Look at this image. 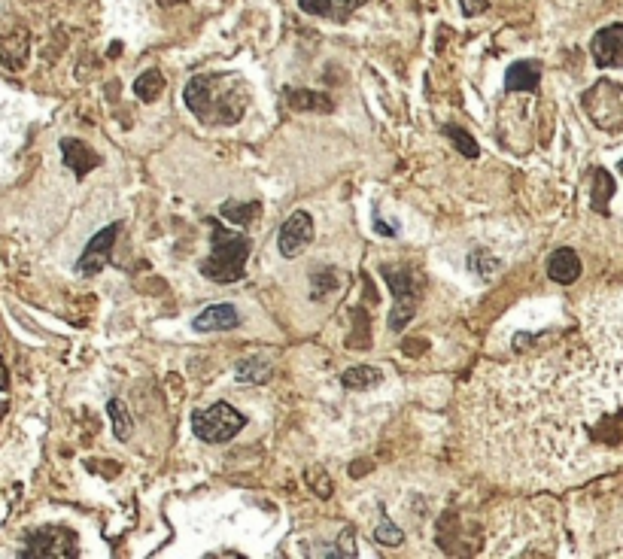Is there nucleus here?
I'll list each match as a JSON object with an SVG mask.
<instances>
[{
    "label": "nucleus",
    "mask_w": 623,
    "mask_h": 559,
    "mask_svg": "<svg viewBox=\"0 0 623 559\" xmlns=\"http://www.w3.org/2000/svg\"><path fill=\"white\" fill-rule=\"evenodd\" d=\"M462 426L481 468L523 490L566 487L584 477L590 450L623 444V411L605 402L596 368L575 350L538 347L481 368L462 395Z\"/></svg>",
    "instance_id": "1"
},
{
    "label": "nucleus",
    "mask_w": 623,
    "mask_h": 559,
    "mask_svg": "<svg viewBox=\"0 0 623 559\" xmlns=\"http://www.w3.org/2000/svg\"><path fill=\"white\" fill-rule=\"evenodd\" d=\"M186 107L204 125H238L250 107V89L238 73H198L186 83Z\"/></svg>",
    "instance_id": "2"
},
{
    "label": "nucleus",
    "mask_w": 623,
    "mask_h": 559,
    "mask_svg": "<svg viewBox=\"0 0 623 559\" xmlns=\"http://www.w3.org/2000/svg\"><path fill=\"white\" fill-rule=\"evenodd\" d=\"M250 237L244 231H231L222 222H213V253L201 262V274L213 283H238L250 259Z\"/></svg>",
    "instance_id": "3"
},
{
    "label": "nucleus",
    "mask_w": 623,
    "mask_h": 559,
    "mask_svg": "<svg viewBox=\"0 0 623 559\" xmlns=\"http://www.w3.org/2000/svg\"><path fill=\"white\" fill-rule=\"evenodd\" d=\"M380 274H383L389 292H393V298H396L393 310H389V329L402 332L417 313V301L423 295V280L408 265H383Z\"/></svg>",
    "instance_id": "4"
},
{
    "label": "nucleus",
    "mask_w": 623,
    "mask_h": 559,
    "mask_svg": "<svg viewBox=\"0 0 623 559\" xmlns=\"http://www.w3.org/2000/svg\"><path fill=\"white\" fill-rule=\"evenodd\" d=\"M189 423H192L195 438H201L204 444H225L241 435V429L247 426V417L231 408L228 402H216L204 411H192Z\"/></svg>",
    "instance_id": "5"
},
{
    "label": "nucleus",
    "mask_w": 623,
    "mask_h": 559,
    "mask_svg": "<svg viewBox=\"0 0 623 559\" xmlns=\"http://www.w3.org/2000/svg\"><path fill=\"white\" fill-rule=\"evenodd\" d=\"M22 559H76L80 556V538L67 526H40L25 535Z\"/></svg>",
    "instance_id": "6"
},
{
    "label": "nucleus",
    "mask_w": 623,
    "mask_h": 559,
    "mask_svg": "<svg viewBox=\"0 0 623 559\" xmlns=\"http://www.w3.org/2000/svg\"><path fill=\"white\" fill-rule=\"evenodd\" d=\"M581 107L593 119L596 128L602 131L623 128V86L611 83V79H599L593 89H587L581 98Z\"/></svg>",
    "instance_id": "7"
},
{
    "label": "nucleus",
    "mask_w": 623,
    "mask_h": 559,
    "mask_svg": "<svg viewBox=\"0 0 623 559\" xmlns=\"http://www.w3.org/2000/svg\"><path fill=\"white\" fill-rule=\"evenodd\" d=\"M119 231H122V225H119V222H113V225H107L104 231H98V234L92 237V241H89V247L83 250L80 262H76V271H80L83 277H95V274H101V271L110 265L113 244H116Z\"/></svg>",
    "instance_id": "8"
},
{
    "label": "nucleus",
    "mask_w": 623,
    "mask_h": 559,
    "mask_svg": "<svg viewBox=\"0 0 623 559\" xmlns=\"http://www.w3.org/2000/svg\"><path fill=\"white\" fill-rule=\"evenodd\" d=\"M310 241H314V219H310V213H304V210H295V213L283 222L280 237H277L280 256L295 259L298 253H304V250L310 247Z\"/></svg>",
    "instance_id": "9"
},
{
    "label": "nucleus",
    "mask_w": 623,
    "mask_h": 559,
    "mask_svg": "<svg viewBox=\"0 0 623 559\" xmlns=\"http://www.w3.org/2000/svg\"><path fill=\"white\" fill-rule=\"evenodd\" d=\"M590 52L599 67H623V25H608L596 31Z\"/></svg>",
    "instance_id": "10"
},
{
    "label": "nucleus",
    "mask_w": 623,
    "mask_h": 559,
    "mask_svg": "<svg viewBox=\"0 0 623 559\" xmlns=\"http://www.w3.org/2000/svg\"><path fill=\"white\" fill-rule=\"evenodd\" d=\"M31 52V37L28 28L13 25L7 31H0V61H4L10 70H22Z\"/></svg>",
    "instance_id": "11"
},
{
    "label": "nucleus",
    "mask_w": 623,
    "mask_h": 559,
    "mask_svg": "<svg viewBox=\"0 0 623 559\" xmlns=\"http://www.w3.org/2000/svg\"><path fill=\"white\" fill-rule=\"evenodd\" d=\"M238 323H241V313L235 304H210L192 319V329L195 332H228V329H238Z\"/></svg>",
    "instance_id": "12"
},
{
    "label": "nucleus",
    "mask_w": 623,
    "mask_h": 559,
    "mask_svg": "<svg viewBox=\"0 0 623 559\" xmlns=\"http://www.w3.org/2000/svg\"><path fill=\"white\" fill-rule=\"evenodd\" d=\"M61 155H64V165L76 174V177H86L89 171H95L101 165V158L98 152H92L83 140H76V137H64L61 140Z\"/></svg>",
    "instance_id": "13"
},
{
    "label": "nucleus",
    "mask_w": 623,
    "mask_h": 559,
    "mask_svg": "<svg viewBox=\"0 0 623 559\" xmlns=\"http://www.w3.org/2000/svg\"><path fill=\"white\" fill-rule=\"evenodd\" d=\"M538 83H541V61H532V58L514 61L505 73L508 92H535Z\"/></svg>",
    "instance_id": "14"
},
{
    "label": "nucleus",
    "mask_w": 623,
    "mask_h": 559,
    "mask_svg": "<svg viewBox=\"0 0 623 559\" xmlns=\"http://www.w3.org/2000/svg\"><path fill=\"white\" fill-rule=\"evenodd\" d=\"M548 277L560 286H572L578 277H581V259L575 250L569 247H560L557 253H551L548 259Z\"/></svg>",
    "instance_id": "15"
},
{
    "label": "nucleus",
    "mask_w": 623,
    "mask_h": 559,
    "mask_svg": "<svg viewBox=\"0 0 623 559\" xmlns=\"http://www.w3.org/2000/svg\"><path fill=\"white\" fill-rule=\"evenodd\" d=\"M283 101H286L289 110H295V113H332V110H335V104H332L329 95H323V92H310V89H289V92L283 95Z\"/></svg>",
    "instance_id": "16"
},
{
    "label": "nucleus",
    "mask_w": 623,
    "mask_h": 559,
    "mask_svg": "<svg viewBox=\"0 0 623 559\" xmlns=\"http://www.w3.org/2000/svg\"><path fill=\"white\" fill-rule=\"evenodd\" d=\"M271 371H274L271 359L265 353H253V356H247L235 365V380L247 383V386H256V383H265L271 377Z\"/></svg>",
    "instance_id": "17"
},
{
    "label": "nucleus",
    "mask_w": 623,
    "mask_h": 559,
    "mask_svg": "<svg viewBox=\"0 0 623 559\" xmlns=\"http://www.w3.org/2000/svg\"><path fill=\"white\" fill-rule=\"evenodd\" d=\"M380 380H383V371L374 368V365H356V368H347L344 377H341V383H344L347 389H371V386H377Z\"/></svg>",
    "instance_id": "18"
},
{
    "label": "nucleus",
    "mask_w": 623,
    "mask_h": 559,
    "mask_svg": "<svg viewBox=\"0 0 623 559\" xmlns=\"http://www.w3.org/2000/svg\"><path fill=\"white\" fill-rule=\"evenodd\" d=\"M107 414H110V420H113L116 438H119V441H128L131 432H134V420H131L125 402H119V398H110V402H107Z\"/></svg>",
    "instance_id": "19"
},
{
    "label": "nucleus",
    "mask_w": 623,
    "mask_h": 559,
    "mask_svg": "<svg viewBox=\"0 0 623 559\" xmlns=\"http://www.w3.org/2000/svg\"><path fill=\"white\" fill-rule=\"evenodd\" d=\"M611 195H614V180H611V174L602 171V168H596V171H593V210H596V213H605Z\"/></svg>",
    "instance_id": "20"
},
{
    "label": "nucleus",
    "mask_w": 623,
    "mask_h": 559,
    "mask_svg": "<svg viewBox=\"0 0 623 559\" xmlns=\"http://www.w3.org/2000/svg\"><path fill=\"white\" fill-rule=\"evenodd\" d=\"M162 89H165V79H162L159 70H146V73H140V76H137V83H134V92H137V98H143V101H155V98L162 95Z\"/></svg>",
    "instance_id": "21"
},
{
    "label": "nucleus",
    "mask_w": 623,
    "mask_h": 559,
    "mask_svg": "<svg viewBox=\"0 0 623 559\" xmlns=\"http://www.w3.org/2000/svg\"><path fill=\"white\" fill-rule=\"evenodd\" d=\"M444 134H447V140H450L465 158H478V155H481L478 143L472 140V134L465 131V128H459V125H444Z\"/></svg>",
    "instance_id": "22"
},
{
    "label": "nucleus",
    "mask_w": 623,
    "mask_h": 559,
    "mask_svg": "<svg viewBox=\"0 0 623 559\" xmlns=\"http://www.w3.org/2000/svg\"><path fill=\"white\" fill-rule=\"evenodd\" d=\"M222 216L231 222H241L244 228L259 216V204H238V201H225L222 204Z\"/></svg>",
    "instance_id": "23"
},
{
    "label": "nucleus",
    "mask_w": 623,
    "mask_h": 559,
    "mask_svg": "<svg viewBox=\"0 0 623 559\" xmlns=\"http://www.w3.org/2000/svg\"><path fill=\"white\" fill-rule=\"evenodd\" d=\"M338 289V274L335 271H320L317 277H314V286H310V298L314 301H323V298H329V292H335Z\"/></svg>",
    "instance_id": "24"
},
{
    "label": "nucleus",
    "mask_w": 623,
    "mask_h": 559,
    "mask_svg": "<svg viewBox=\"0 0 623 559\" xmlns=\"http://www.w3.org/2000/svg\"><path fill=\"white\" fill-rule=\"evenodd\" d=\"M374 538H377V544H383V547H402V544H405V532H402L396 523H389V520H383V523L377 526Z\"/></svg>",
    "instance_id": "25"
},
{
    "label": "nucleus",
    "mask_w": 623,
    "mask_h": 559,
    "mask_svg": "<svg viewBox=\"0 0 623 559\" xmlns=\"http://www.w3.org/2000/svg\"><path fill=\"white\" fill-rule=\"evenodd\" d=\"M298 7L310 16H335V0H298Z\"/></svg>",
    "instance_id": "26"
},
{
    "label": "nucleus",
    "mask_w": 623,
    "mask_h": 559,
    "mask_svg": "<svg viewBox=\"0 0 623 559\" xmlns=\"http://www.w3.org/2000/svg\"><path fill=\"white\" fill-rule=\"evenodd\" d=\"M484 253H475L472 256V271H478V274H490V271H496L499 268V259H481Z\"/></svg>",
    "instance_id": "27"
},
{
    "label": "nucleus",
    "mask_w": 623,
    "mask_h": 559,
    "mask_svg": "<svg viewBox=\"0 0 623 559\" xmlns=\"http://www.w3.org/2000/svg\"><path fill=\"white\" fill-rule=\"evenodd\" d=\"M353 535H356V529L347 526L344 535H341V550H338V556H356V550H353Z\"/></svg>",
    "instance_id": "28"
},
{
    "label": "nucleus",
    "mask_w": 623,
    "mask_h": 559,
    "mask_svg": "<svg viewBox=\"0 0 623 559\" xmlns=\"http://www.w3.org/2000/svg\"><path fill=\"white\" fill-rule=\"evenodd\" d=\"M359 4H365V0H341V4H338V10H335V16L341 13V19H347Z\"/></svg>",
    "instance_id": "29"
},
{
    "label": "nucleus",
    "mask_w": 623,
    "mask_h": 559,
    "mask_svg": "<svg viewBox=\"0 0 623 559\" xmlns=\"http://www.w3.org/2000/svg\"><path fill=\"white\" fill-rule=\"evenodd\" d=\"M374 228H377V234L396 237V228H393V225H383V222H380V216H374Z\"/></svg>",
    "instance_id": "30"
},
{
    "label": "nucleus",
    "mask_w": 623,
    "mask_h": 559,
    "mask_svg": "<svg viewBox=\"0 0 623 559\" xmlns=\"http://www.w3.org/2000/svg\"><path fill=\"white\" fill-rule=\"evenodd\" d=\"M4 389H10V374L4 368V359H0V392H4Z\"/></svg>",
    "instance_id": "31"
},
{
    "label": "nucleus",
    "mask_w": 623,
    "mask_h": 559,
    "mask_svg": "<svg viewBox=\"0 0 623 559\" xmlns=\"http://www.w3.org/2000/svg\"><path fill=\"white\" fill-rule=\"evenodd\" d=\"M162 7H177V4H186V0H159Z\"/></svg>",
    "instance_id": "32"
},
{
    "label": "nucleus",
    "mask_w": 623,
    "mask_h": 559,
    "mask_svg": "<svg viewBox=\"0 0 623 559\" xmlns=\"http://www.w3.org/2000/svg\"><path fill=\"white\" fill-rule=\"evenodd\" d=\"M7 414V402H0V417H4Z\"/></svg>",
    "instance_id": "33"
},
{
    "label": "nucleus",
    "mask_w": 623,
    "mask_h": 559,
    "mask_svg": "<svg viewBox=\"0 0 623 559\" xmlns=\"http://www.w3.org/2000/svg\"><path fill=\"white\" fill-rule=\"evenodd\" d=\"M617 171H620V174H623V162H620V165H617Z\"/></svg>",
    "instance_id": "34"
}]
</instances>
